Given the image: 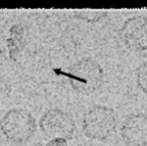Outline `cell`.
<instances>
[{"mask_svg": "<svg viewBox=\"0 0 147 146\" xmlns=\"http://www.w3.org/2000/svg\"><path fill=\"white\" fill-rule=\"evenodd\" d=\"M0 130L13 143L28 141L36 131V123L28 111L13 108L7 111L0 120Z\"/></svg>", "mask_w": 147, "mask_h": 146, "instance_id": "3957f363", "label": "cell"}, {"mask_svg": "<svg viewBox=\"0 0 147 146\" xmlns=\"http://www.w3.org/2000/svg\"><path fill=\"white\" fill-rule=\"evenodd\" d=\"M108 15L107 10H92V9H83V10H77L74 12V17L80 19V20L86 21V22L95 23L99 22Z\"/></svg>", "mask_w": 147, "mask_h": 146, "instance_id": "ba28073f", "label": "cell"}, {"mask_svg": "<svg viewBox=\"0 0 147 146\" xmlns=\"http://www.w3.org/2000/svg\"><path fill=\"white\" fill-rule=\"evenodd\" d=\"M136 81L138 88L147 95V62H144L136 71Z\"/></svg>", "mask_w": 147, "mask_h": 146, "instance_id": "9c48e42d", "label": "cell"}, {"mask_svg": "<svg viewBox=\"0 0 147 146\" xmlns=\"http://www.w3.org/2000/svg\"><path fill=\"white\" fill-rule=\"evenodd\" d=\"M82 128L88 138L97 141H105L116 131V113L112 108L107 106H93L85 112Z\"/></svg>", "mask_w": 147, "mask_h": 146, "instance_id": "7a4b0ae2", "label": "cell"}, {"mask_svg": "<svg viewBox=\"0 0 147 146\" xmlns=\"http://www.w3.org/2000/svg\"><path fill=\"white\" fill-rule=\"evenodd\" d=\"M119 37L128 49L135 51L147 49V17L136 15L125 20L119 29Z\"/></svg>", "mask_w": 147, "mask_h": 146, "instance_id": "5b68a950", "label": "cell"}, {"mask_svg": "<svg viewBox=\"0 0 147 146\" xmlns=\"http://www.w3.org/2000/svg\"><path fill=\"white\" fill-rule=\"evenodd\" d=\"M45 146H67V142L65 139L57 138V139H51L45 144Z\"/></svg>", "mask_w": 147, "mask_h": 146, "instance_id": "30bf717a", "label": "cell"}, {"mask_svg": "<svg viewBox=\"0 0 147 146\" xmlns=\"http://www.w3.org/2000/svg\"><path fill=\"white\" fill-rule=\"evenodd\" d=\"M43 136L49 139H71L76 130V123L69 113L59 108L47 110L39 120Z\"/></svg>", "mask_w": 147, "mask_h": 146, "instance_id": "277c9868", "label": "cell"}, {"mask_svg": "<svg viewBox=\"0 0 147 146\" xmlns=\"http://www.w3.org/2000/svg\"><path fill=\"white\" fill-rule=\"evenodd\" d=\"M120 131L126 146H147V115L139 113L128 116Z\"/></svg>", "mask_w": 147, "mask_h": 146, "instance_id": "8992f818", "label": "cell"}, {"mask_svg": "<svg viewBox=\"0 0 147 146\" xmlns=\"http://www.w3.org/2000/svg\"><path fill=\"white\" fill-rule=\"evenodd\" d=\"M71 87L83 95H91L101 88L104 81V71L92 59L77 62L65 72Z\"/></svg>", "mask_w": 147, "mask_h": 146, "instance_id": "6da1fadb", "label": "cell"}, {"mask_svg": "<svg viewBox=\"0 0 147 146\" xmlns=\"http://www.w3.org/2000/svg\"><path fill=\"white\" fill-rule=\"evenodd\" d=\"M9 49V57L13 62H16L21 51L25 45L24 43V28L20 24H15L10 28L9 39H7Z\"/></svg>", "mask_w": 147, "mask_h": 146, "instance_id": "52a82bcc", "label": "cell"}]
</instances>
